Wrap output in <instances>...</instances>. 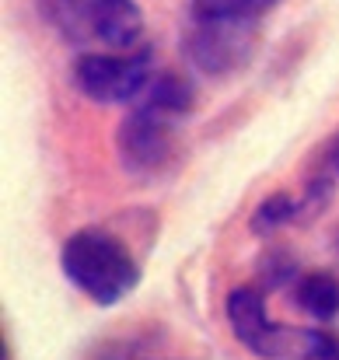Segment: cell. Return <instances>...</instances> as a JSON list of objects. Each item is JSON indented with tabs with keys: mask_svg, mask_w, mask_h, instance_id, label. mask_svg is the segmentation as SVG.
<instances>
[{
	"mask_svg": "<svg viewBox=\"0 0 339 360\" xmlns=\"http://www.w3.org/2000/svg\"><path fill=\"white\" fill-rule=\"evenodd\" d=\"M63 276L95 304L109 308L140 283V262L129 245L105 228H81L63 241Z\"/></svg>",
	"mask_w": 339,
	"mask_h": 360,
	"instance_id": "obj_1",
	"label": "cell"
},
{
	"mask_svg": "<svg viewBox=\"0 0 339 360\" xmlns=\"http://www.w3.org/2000/svg\"><path fill=\"white\" fill-rule=\"evenodd\" d=\"M224 311L234 340L259 360H315L333 343V333L326 329H298L269 322L262 287L252 283H241L227 294Z\"/></svg>",
	"mask_w": 339,
	"mask_h": 360,
	"instance_id": "obj_2",
	"label": "cell"
},
{
	"mask_svg": "<svg viewBox=\"0 0 339 360\" xmlns=\"http://www.w3.org/2000/svg\"><path fill=\"white\" fill-rule=\"evenodd\" d=\"M77 91L102 105H129L154 81V53L147 46L126 53H81L70 67Z\"/></svg>",
	"mask_w": 339,
	"mask_h": 360,
	"instance_id": "obj_3",
	"label": "cell"
},
{
	"mask_svg": "<svg viewBox=\"0 0 339 360\" xmlns=\"http://www.w3.org/2000/svg\"><path fill=\"white\" fill-rule=\"evenodd\" d=\"M259 46V21H238V18H214V21H193L182 35L186 60L210 77H231L241 67L252 63Z\"/></svg>",
	"mask_w": 339,
	"mask_h": 360,
	"instance_id": "obj_4",
	"label": "cell"
},
{
	"mask_svg": "<svg viewBox=\"0 0 339 360\" xmlns=\"http://www.w3.org/2000/svg\"><path fill=\"white\" fill-rule=\"evenodd\" d=\"M175 126H179L175 116L147 102H133L129 116L119 122L115 133L122 168L133 175H161L175 158Z\"/></svg>",
	"mask_w": 339,
	"mask_h": 360,
	"instance_id": "obj_5",
	"label": "cell"
},
{
	"mask_svg": "<svg viewBox=\"0 0 339 360\" xmlns=\"http://www.w3.org/2000/svg\"><path fill=\"white\" fill-rule=\"evenodd\" d=\"M88 28L91 42L119 53L143 46V11L136 0H88Z\"/></svg>",
	"mask_w": 339,
	"mask_h": 360,
	"instance_id": "obj_6",
	"label": "cell"
},
{
	"mask_svg": "<svg viewBox=\"0 0 339 360\" xmlns=\"http://www.w3.org/2000/svg\"><path fill=\"white\" fill-rule=\"evenodd\" d=\"M290 301L305 315H312L315 322H333L339 315V280L333 273H322V269L301 273L290 283Z\"/></svg>",
	"mask_w": 339,
	"mask_h": 360,
	"instance_id": "obj_7",
	"label": "cell"
},
{
	"mask_svg": "<svg viewBox=\"0 0 339 360\" xmlns=\"http://www.w3.org/2000/svg\"><path fill=\"white\" fill-rule=\"evenodd\" d=\"M298 221H301V196H290V193H273V196H266V200L255 207V214H252L248 228H252V235L269 238V235H276L280 228L298 224Z\"/></svg>",
	"mask_w": 339,
	"mask_h": 360,
	"instance_id": "obj_8",
	"label": "cell"
},
{
	"mask_svg": "<svg viewBox=\"0 0 339 360\" xmlns=\"http://www.w3.org/2000/svg\"><path fill=\"white\" fill-rule=\"evenodd\" d=\"M42 14L46 21L74 46H88L91 42V28H88V0H42Z\"/></svg>",
	"mask_w": 339,
	"mask_h": 360,
	"instance_id": "obj_9",
	"label": "cell"
},
{
	"mask_svg": "<svg viewBox=\"0 0 339 360\" xmlns=\"http://www.w3.org/2000/svg\"><path fill=\"white\" fill-rule=\"evenodd\" d=\"M280 0H189V21H214V18H238L259 21Z\"/></svg>",
	"mask_w": 339,
	"mask_h": 360,
	"instance_id": "obj_10",
	"label": "cell"
},
{
	"mask_svg": "<svg viewBox=\"0 0 339 360\" xmlns=\"http://www.w3.org/2000/svg\"><path fill=\"white\" fill-rule=\"evenodd\" d=\"M301 273H298V262L290 252L283 248H266L262 259H259V287L262 290H280L287 283H294Z\"/></svg>",
	"mask_w": 339,
	"mask_h": 360,
	"instance_id": "obj_11",
	"label": "cell"
},
{
	"mask_svg": "<svg viewBox=\"0 0 339 360\" xmlns=\"http://www.w3.org/2000/svg\"><path fill=\"white\" fill-rule=\"evenodd\" d=\"M319 175H329V179L339 175V133L326 143V150H322V158H319Z\"/></svg>",
	"mask_w": 339,
	"mask_h": 360,
	"instance_id": "obj_12",
	"label": "cell"
},
{
	"mask_svg": "<svg viewBox=\"0 0 339 360\" xmlns=\"http://www.w3.org/2000/svg\"><path fill=\"white\" fill-rule=\"evenodd\" d=\"M315 360H339V336L333 340V343H329V350H326L322 357H315Z\"/></svg>",
	"mask_w": 339,
	"mask_h": 360,
	"instance_id": "obj_13",
	"label": "cell"
},
{
	"mask_svg": "<svg viewBox=\"0 0 339 360\" xmlns=\"http://www.w3.org/2000/svg\"><path fill=\"white\" fill-rule=\"evenodd\" d=\"M336 245H339V238H336Z\"/></svg>",
	"mask_w": 339,
	"mask_h": 360,
	"instance_id": "obj_14",
	"label": "cell"
}]
</instances>
